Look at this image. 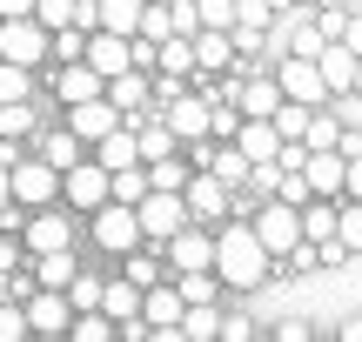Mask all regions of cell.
<instances>
[{"label": "cell", "mask_w": 362, "mask_h": 342, "mask_svg": "<svg viewBox=\"0 0 362 342\" xmlns=\"http://www.w3.org/2000/svg\"><path fill=\"white\" fill-rule=\"evenodd\" d=\"M269 269H275V255L262 249L255 222H221V235H215V276H221V289H262Z\"/></svg>", "instance_id": "6da1fadb"}, {"label": "cell", "mask_w": 362, "mask_h": 342, "mask_svg": "<svg viewBox=\"0 0 362 342\" xmlns=\"http://www.w3.org/2000/svg\"><path fill=\"white\" fill-rule=\"evenodd\" d=\"M7 188L21 208H47V201H61V168H54L47 155H21L7 168Z\"/></svg>", "instance_id": "7a4b0ae2"}, {"label": "cell", "mask_w": 362, "mask_h": 342, "mask_svg": "<svg viewBox=\"0 0 362 342\" xmlns=\"http://www.w3.org/2000/svg\"><path fill=\"white\" fill-rule=\"evenodd\" d=\"M47 54H54V27H40L34 13H21V20H0V61L40 67Z\"/></svg>", "instance_id": "3957f363"}, {"label": "cell", "mask_w": 362, "mask_h": 342, "mask_svg": "<svg viewBox=\"0 0 362 342\" xmlns=\"http://www.w3.org/2000/svg\"><path fill=\"white\" fill-rule=\"evenodd\" d=\"M134 215H141L148 242H168L175 228H188V195H181V188H148V195L134 201Z\"/></svg>", "instance_id": "277c9868"}, {"label": "cell", "mask_w": 362, "mask_h": 342, "mask_svg": "<svg viewBox=\"0 0 362 342\" xmlns=\"http://www.w3.org/2000/svg\"><path fill=\"white\" fill-rule=\"evenodd\" d=\"M141 215L128 208V201H101L94 208V249H107V255H128V249H141Z\"/></svg>", "instance_id": "5b68a950"}, {"label": "cell", "mask_w": 362, "mask_h": 342, "mask_svg": "<svg viewBox=\"0 0 362 342\" xmlns=\"http://www.w3.org/2000/svg\"><path fill=\"white\" fill-rule=\"evenodd\" d=\"M107 182H115V175H107L94 155H81L74 168H61V201H67V208H81V215H94L107 201Z\"/></svg>", "instance_id": "8992f818"}, {"label": "cell", "mask_w": 362, "mask_h": 342, "mask_svg": "<svg viewBox=\"0 0 362 342\" xmlns=\"http://www.w3.org/2000/svg\"><path fill=\"white\" fill-rule=\"evenodd\" d=\"M255 235H262V249H269V255H288L302 242V208H296V201H282V195H269V201H262V215H255Z\"/></svg>", "instance_id": "52a82bcc"}, {"label": "cell", "mask_w": 362, "mask_h": 342, "mask_svg": "<svg viewBox=\"0 0 362 342\" xmlns=\"http://www.w3.org/2000/svg\"><path fill=\"white\" fill-rule=\"evenodd\" d=\"M275 81H282V94H288V101H302V107H322L329 101V81H322V67H315L309 54H282Z\"/></svg>", "instance_id": "ba28073f"}, {"label": "cell", "mask_w": 362, "mask_h": 342, "mask_svg": "<svg viewBox=\"0 0 362 342\" xmlns=\"http://www.w3.org/2000/svg\"><path fill=\"white\" fill-rule=\"evenodd\" d=\"M181 195H188V215H202V222H221V215L235 208V188L221 182L215 168H194V175H188V188H181Z\"/></svg>", "instance_id": "9c48e42d"}, {"label": "cell", "mask_w": 362, "mask_h": 342, "mask_svg": "<svg viewBox=\"0 0 362 342\" xmlns=\"http://www.w3.org/2000/svg\"><path fill=\"white\" fill-rule=\"evenodd\" d=\"M81 61H88L101 81L128 74V67H134V34H107V27H94V34H88V54H81Z\"/></svg>", "instance_id": "30bf717a"}, {"label": "cell", "mask_w": 362, "mask_h": 342, "mask_svg": "<svg viewBox=\"0 0 362 342\" xmlns=\"http://www.w3.org/2000/svg\"><path fill=\"white\" fill-rule=\"evenodd\" d=\"M21 249H27V255H47V249H74V222H67V215H61V208L47 201V208H34V222L21 228Z\"/></svg>", "instance_id": "8fae6325"}, {"label": "cell", "mask_w": 362, "mask_h": 342, "mask_svg": "<svg viewBox=\"0 0 362 342\" xmlns=\"http://www.w3.org/2000/svg\"><path fill=\"white\" fill-rule=\"evenodd\" d=\"M342 168H349V155H342V148H309V161H302V182H309V195L342 201Z\"/></svg>", "instance_id": "7c38bea8"}, {"label": "cell", "mask_w": 362, "mask_h": 342, "mask_svg": "<svg viewBox=\"0 0 362 342\" xmlns=\"http://www.w3.org/2000/svg\"><path fill=\"white\" fill-rule=\"evenodd\" d=\"M121 121H128V114H121V107L107 101V94H94V101H74V107H67V128H74V134H81L88 148L101 141L107 128H121Z\"/></svg>", "instance_id": "4fadbf2b"}, {"label": "cell", "mask_w": 362, "mask_h": 342, "mask_svg": "<svg viewBox=\"0 0 362 342\" xmlns=\"http://www.w3.org/2000/svg\"><path fill=\"white\" fill-rule=\"evenodd\" d=\"M161 121L175 128V141H181V148H188V141H208V94H188V88H181Z\"/></svg>", "instance_id": "5bb4252c"}, {"label": "cell", "mask_w": 362, "mask_h": 342, "mask_svg": "<svg viewBox=\"0 0 362 342\" xmlns=\"http://www.w3.org/2000/svg\"><path fill=\"white\" fill-rule=\"evenodd\" d=\"M67 322H74V302H67V289H34V295H27V329L61 336Z\"/></svg>", "instance_id": "9a60e30c"}, {"label": "cell", "mask_w": 362, "mask_h": 342, "mask_svg": "<svg viewBox=\"0 0 362 342\" xmlns=\"http://www.w3.org/2000/svg\"><path fill=\"white\" fill-rule=\"evenodd\" d=\"M168 262H175V276H188V269H215V235H202V228H175V235H168Z\"/></svg>", "instance_id": "2e32d148"}, {"label": "cell", "mask_w": 362, "mask_h": 342, "mask_svg": "<svg viewBox=\"0 0 362 342\" xmlns=\"http://www.w3.org/2000/svg\"><path fill=\"white\" fill-rule=\"evenodd\" d=\"M54 94H61V107H74V101H94V94H107V81L94 74L88 61H61V74H54Z\"/></svg>", "instance_id": "e0dca14e"}, {"label": "cell", "mask_w": 362, "mask_h": 342, "mask_svg": "<svg viewBox=\"0 0 362 342\" xmlns=\"http://www.w3.org/2000/svg\"><path fill=\"white\" fill-rule=\"evenodd\" d=\"M194 67H202V74H228L235 67V34L228 27H202V34H194Z\"/></svg>", "instance_id": "ac0fdd59"}, {"label": "cell", "mask_w": 362, "mask_h": 342, "mask_svg": "<svg viewBox=\"0 0 362 342\" xmlns=\"http://www.w3.org/2000/svg\"><path fill=\"white\" fill-rule=\"evenodd\" d=\"M235 148H242L248 161H275V155H282V128H275V121L242 114V128H235Z\"/></svg>", "instance_id": "d6986e66"}, {"label": "cell", "mask_w": 362, "mask_h": 342, "mask_svg": "<svg viewBox=\"0 0 362 342\" xmlns=\"http://www.w3.org/2000/svg\"><path fill=\"white\" fill-rule=\"evenodd\" d=\"M94 161H101L107 175H115V168H134V161H141V148H134V114L121 121V128H107L101 141H94Z\"/></svg>", "instance_id": "ffe728a7"}, {"label": "cell", "mask_w": 362, "mask_h": 342, "mask_svg": "<svg viewBox=\"0 0 362 342\" xmlns=\"http://www.w3.org/2000/svg\"><path fill=\"white\" fill-rule=\"evenodd\" d=\"M315 67H322L329 94H356V47H342V40H322V54H315Z\"/></svg>", "instance_id": "44dd1931"}, {"label": "cell", "mask_w": 362, "mask_h": 342, "mask_svg": "<svg viewBox=\"0 0 362 342\" xmlns=\"http://www.w3.org/2000/svg\"><path fill=\"white\" fill-rule=\"evenodd\" d=\"M181 289H168V282H155V289H141V322L148 329H181Z\"/></svg>", "instance_id": "7402d4cb"}, {"label": "cell", "mask_w": 362, "mask_h": 342, "mask_svg": "<svg viewBox=\"0 0 362 342\" xmlns=\"http://www.w3.org/2000/svg\"><path fill=\"white\" fill-rule=\"evenodd\" d=\"M74 276H81L74 249H47V255H34V282H40V289H67Z\"/></svg>", "instance_id": "603a6c76"}, {"label": "cell", "mask_w": 362, "mask_h": 342, "mask_svg": "<svg viewBox=\"0 0 362 342\" xmlns=\"http://www.w3.org/2000/svg\"><path fill=\"white\" fill-rule=\"evenodd\" d=\"M155 67H161V74H175V81H188L194 74V34H168L155 47Z\"/></svg>", "instance_id": "cb8c5ba5"}, {"label": "cell", "mask_w": 362, "mask_h": 342, "mask_svg": "<svg viewBox=\"0 0 362 342\" xmlns=\"http://www.w3.org/2000/svg\"><path fill=\"white\" fill-rule=\"evenodd\" d=\"M208 168H215L221 182H228L235 195H242V188H248V175H255V161H248V155H242V148H235V141H221L215 155H208Z\"/></svg>", "instance_id": "d4e9b609"}, {"label": "cell", "mask_w": 362, "mask_h": 342, "mask_svg": "<svg viewBox=\"0 0 362 342\" xmlns=\"http://www.w3.org/2000/svg\"><path fill=\"white\" fill-rule=\"evenodd\" d=\"M141 13H148V0H101V27L107 34H141Z\"/></svg>", "instance_id": "484cf974"}, {"label": "cell", "mask_w": 362, "mask_h": 342, "mask_svg": "<svg viewBox=\"0 0 362 342\" xmlns=\"http://www.w3.org/2000/svg\"><path fill=\"white\" fill-rule=\"evenodd\" d=\"M101 309H107V316H115V322L141 316V289H134L128 276H121V282H101Z\"/></svg>", "instance_id": "4316f807"}, {"label": "cell", "mask_w": 362, "mask_h": 342, "mask_svg": "<svg viewBox=\"0 0 362 342\" xmlns=\"http://www.w3.org/2000/svg\"><path fill=\"white\" fill-rule=\"evenodd\" d=\"M107 101H115L121 114H134V107L148 101V74H141V67H128V74H115V81H107Z\"/></svg>", "instance_id": "83f0119b"}, {"label": "cell", "mask_w": 362, "mask_h": 342, "mask_svg": "<svg viewBox=\"0 0 362 342\" xmlns=\"http://www.w3.org/2000/svg\"><path fill=\"white\" fill-rule=\"evenodd\" d=\"M181 336H188V342L221 336V309H215V302H188V309H181Z\"/></svg>", "instance_id": "f1b7e54d"}, {"label": "cell", "mask_w": 362, "mask_h": 342, "mask_svg": "<svg viewBox=\"0 0 362 342\" xmlns=\"http://www.w3.org/2000/svg\"><path fill=\"white\" fill-rule=\"evenodd\" d=\"M40 155H47V161H54V168H74V161H81V155H88V141H81V134H74V128H54V134H47V141H40Z\"/></svg>", "instance_id": "f546056e"}, {"label": "cell", "mask_w": 362, "mask_h": 342, "mask_svg": "<svg viewBox=\"0 0 362 342\" xmlns=\"http://www.w3.org/2000/svg\"><path fill=\"white\" fill-rule=\"evenodd\" d=\"M148 195V161H134V168H115V182H107V201H141Z\"/></svg>", "instance_id": "4dcf8cb0"}, {"label": "cell", "mask_w": 362, "mask_h": 342, "mask_svg": "<svg viewBox=\"0 0 362 342\" xmlns=\"http://www.w3.org/2000/svg\"><path fill=\"white\" fill-rule=\"evenodd\" d=\"M336 242L349 255H362V201H349V195L336 201Z\"/></svg>", "instance_id": "1f68e13d"}, {"label": "cell", "mask_w": 362, "mask_h": 342, "mask_svg": "<svg viewBox=\"0 0 362 342\" xmlns=\"http://www.w3.org/2000/svg\"><path fill=\"white\" fill-rule=\"evenodd\" d=\"M27 88H34V67L0 61V107H7V101H27Z\"/></svg>", "instance_id": "d6a6232c"}, {"label": "cell", "mask_w": 362, "mask_h": 342, "mask_svg": "<svg viewBox=\"0 0 362 342\" xmlns=\"http://www.w3.org/2000/svg\"><path fill=\"white\" fill-rule=\"evenodd\" d=\"M235 128H242V107L235 101H208V141H235Z\"/></svg>", "instance_id": "836d02e7"}, {"label": "cell", "mask_w": 362, "mask_h": 342, "mask_svg": "<svg viewBox=\"0 0 362 342\" xmlns=\"http://www.w3.org/2000/svg\"><path fill=\"white\" fill-rule=\"evenodd\" d=\"M148 188H188V161H181V155L148 161Z\"/></svg>", "instance_id": "e575fe53"}, {"label": "cell", "mask_w": 362, "mask_h": 342, "mask_svg": "<svg viewBox=\"0 0 362 342\" xmlns=\"http://www.w3.org/2000/svg\"><path fill=\"white\" fill-rule=\"evenodd\" d=\"M0 134H7V141L34 134V107H27V101H7V107H0Z\"/></svg>", "instance_id": "d590c367"}, {"label": "cell", "mask_w": 362, "mask_h": 342, "mask_svg": "<svg viewBox=\"0 0 362 342\" xmlns=\"http://www.w3.org/2000/svg\"><path fill=\"white\" fill-rule=\"evenodd\" d=\"M302 141H309V148H336V141H342V121L315 107V114H309V134H302Z\"/></svg>", "instance_id": "8d00e7d4"}, {"label": "cell", "mask_w": 362, "mask_h": 342, "mask_svg": "<svg viewBox=\"0 0 362 342\" xmlns=\"http://www.w3.org/2000/svg\"><path fill=\"white\" fill-rule=\"evenodd\" d=\"M74 7L81 0H34V20L40 27H74Z\"/></svg>", "instance_id": "74e56055"}, {"label": "cell", "mask_w": 362, "mask_h": 342, "mask_svg": "<svg viewBox=\"0 0 362 342\" xmlns=\"http://www.w3.org/2000/svg\"><path fill=\"white\" fill-rule=\"evenodd\" d=\"M88 54V34L81 27H54V61H81Z\"/></svg>", "instance_id": "f35d334b"}, {"label": "cell", "mask_w": 362, "mask_h": 342, "mask_svg": "<svg viewBox=\"0 0 362 342\" xmlns=\"http://www.w3.org/2000/svg\"><path fill=\"white\" fill-rule=\"evenodd\" d=\"M269 20H275L269 0H235V27H262V34H269Z\"/></svg>", "instance_id": "ab89813d"}, {"label": "cell", "mask_w": 362, "mask_h": 342, "mask_svg": "<svg viewBox=\"0 0 362 342\" xmlns=\"http://www.w3.org/2000/svg\"><path fill=\"white\" fill-rule=\"evenodd\" d=\"M121 262H128V282H134V289H155V282H161V269L148 262L141 249H128V255H121Z\"/></svg>", "instance_id": "60d3db41"}, {"label": "cell", "mask_w": 362, "mask_h": 342, "mask_svg": "<svg viewBox=\"0 0 362 342\" xmlns=\"http://www.w3.org/2000/svg\"><path fill=\"white\" fill-rule=\"evenodd\" d=\"M67 302H74V316H81V309H101V282H94V276H74V282H67Z\"/></svg>", "instance_id": "b9f144b4"}, {"label": "cell", "mask_w": 362, "mask_h": 342, "mask_svg": "<svg viewBox=\"0 0 362 342\" xmlns=\"http://www.w3.org/2000/svg\"><path fill=\"white\" fill-rule=\"evenodd\" d=\"M322 40H329L322 27H315V20H302L296 34H288V54H309V61H315V54H322Z\"/></svg>", "instance_id": "7bdbcfd3"}, {"label": "cell", "mask_w": 362, "mask_h": 342, "mask_svg": "<svg viewBox=\"0 0 362 342\" xmlns=\"http://www.w3.org/2000/svg\"><path fill=\"white\" fill-rule=\"evenodd\" d=\"M202 27H235V0H194Z\"/></svg>", "instance_id": "ee69618b"}, {"label": "cell", "mask_w": 362, "mask_h": 342, "mask_svg": "<svg viewBox=\"0 0 362 342\" xmlns=\"http://www.w3.org/2000/svg\"><path fill=\"white\" fill-rule=\"evenodd\" d=\"M27 336V309L21 302H0V342H21Z\"/></svg>", "instance_id": "f6af8a7d"}, {"label": "cell", "mask_w": 362, "mask_h": 342, "mask_svg": "<svg viewBox=\"0 0 362 342\" xmlns=\"http://www.w3.org/2000/svg\"><path fill=\"white\" fill-rule=\"evenodd\" d=\"M248 336H255L248 316H221V342H248Z\"/></svg>", "instance_id": "bcb514c9"}, {"label": "cell", "mask_w": 362, "mask_h": 342, "mask_svg": "<svg viewBox=\"0 0 362 342\" xmlns=\"http://www.w3.org/2000/svg\"><path fill=\"white\" fill-rule=\"evenodd\" d=\"M342 195L362 201V155H349V168H342Z\"/></svg>", "instance_id": "7dc6e473"}, {"label": "cell", "mask_w": 362, "mask_h": 342, "mask_svg": "<svg viewBox=\"0 0 362 342\" xmlns=\"http://www.w3.org/2000/svg\"><path fill=\"white\" fill-rule=\"evenodd\" d=\"M275 342H309V322H302V316H288V322H275Z\"/></svg>", "instance_id": "c3c4849f"}, {"label": "cell", "mask_w": 362, "mask_h": 342, "mask_svg": "<svg viewBox=\"0 0 362 342\" xmlns=\"http://www.w3.org/2000/svg\"><path fill=\"white\" fill-rule=\"evenodd\" d=\"M342 47L362 54V13H349V20H342Z\"/></svg>", "instance_id": "681fc988"}, {"label": "cell", "mask_w": 362, "mask_h": 342, "mask_svg": "<svg viewBox=\"0 0 362 342\" xmlns=\"http://www.w3.org/2000/svg\"><path fill=\"white\" fill-rule=\"evenodd\" d=\"M21 13H34V0H0V20H21Z\"/></svg>", "instance_id": "f907efd6"}, {"label": "cell", "mask_w": 362, "mask_h": 342, "mask_svg": "<svg viewBox=\"0 0 362 342\" xmlns=\"http://www.w3.org/2000/svg\"><path fill=\"white\" fill-rule=\"evenodd\" d=\"M13 262H21V249H13V242H7V235H0V276H7V269H13Z\"/></svg>", "instance_id": "816d5d0a"}, {"label": "cell", "mask_w": 362, "mask_h": 342, "mask_svg": "<svg viewBox=\"0 0 362 342\" xmlns=\"http://www.w3.org/2000/svg\"><path fill=\"white\" fill-rule=\"evenodd\" d=\"M7 201H13V188H7V161H0V208H7Z\"/></svg>", "instance_id": "f5cc1de1"}, {"label": "cell", "mask_w": 362, "mask_h": 342, "mask_svg": "<svg viewBox=\"0 0 362 342\" xmlns=\"http://www.w3.org/2000/svg\"><path fill=\"white\" fill-rule=\"evenodd\" d=\"M269 7H275V13H288V7H296V0H269Z\"/></svg>", "instance_id": "db71d44e"}, {"label": "cell", "mask_w": 362, "mask_h": 342, "mask_svg": "<svg viewBox=\"0 0 362 342\" xmlns=\"http://www.w3.org/2000/svg\"><path fill=\"white\" fill-rule=\"evenodd\" d=\"M356 94H362V54H356Z\"/></svg>", "instance_id": "11a10c76"}, {"label": "cell", "mask_w": 362, "mask_h": 342, "mask_svg": "<svg viewBox=\"0 0 362 342\" xmlns=\"http://www.w3.org/2000/svg\"><path fill=\"white\" fill-rule=\"evenodd\" d=\"M296 7H315V0H296Z\"/></svg>", "instance_id": "9f6ffc18"}]
</instances>
